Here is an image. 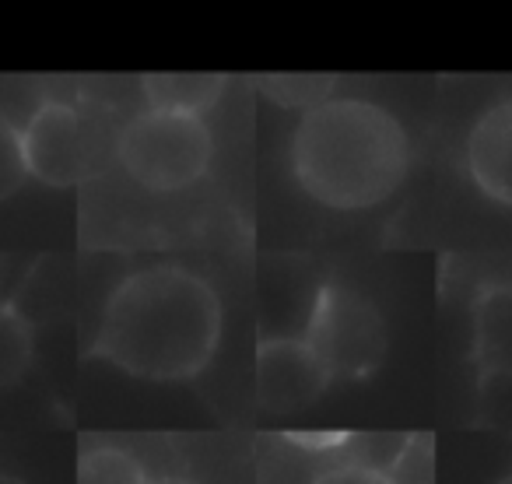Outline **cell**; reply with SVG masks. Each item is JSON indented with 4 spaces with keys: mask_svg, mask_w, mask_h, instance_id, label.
<instances>
[{
    "mask_svg": "<svg viewBox=\"0 0 512 484\" xmlns=\"http://www.w3.org/2000/svg\"><path fill=\"white\" fill-rule=\"evenodd\" d=\"M302 337L327 369L330 383L369 379L386 358V323L379 309L372 306V299L341 281H327L313 295Z\"/></svg>",
    "mask_w": 512,
    "mask_h": 484,
    "instance_id": "4",
    "label": "cell"
},
{
    "mask_svg": "<svg viewBox=\"0 0 512 484\" xmlns=\"http://www.w3.org/2000/svg\"><path fill=\"white\" fill-rule=\"evenodd\" d=\"M467 172L484 197L512 207V99L484 109L470 127Z\"/></svg>",
    "mask_w": 512,
    "mask_h": 484,
    "instance_id": "7",
    "label": "cell"
},
{
    "mask_svg": "<svg viewBox=\"0 0 512 484\" xmlns=\"http://www.w3.org/2000/svg\"><path fill=\"white\" fill-rule=\"evenodd\" d=\"M25 183H29V162H25L22 127L0 113V200L15 197Z\"/></svg>",
    "mask_w": 512,
    "mask_h": 484,
    "instance_id": "12",
    "label": "cell"
},
{
    "mask_svg": "<svg viewBox=\"0 0 512 484\" xmlns=\"http://www.w3.org/2000/svg\"><path fill=\"white\" fill-rule=\"evenodd\" d=\"M309 484H397V477L372 463H337V467L320 470Z\"/></svg>",
    "mask_w": 512,
    "mask_h": 484,
    "instance_id": "14",
    "label": "cell"
},
{
    "mask_svg": "<svg viewBox=\"0 0 512 484\" xmlns=\"http://www.w3.org/2000/svg\"><path fill=\"white\" fill-rule=\"evenodd\" d=\"M214 137L204 116L144 109L123 127L120 162L134 183L155 193H179L207 176Z\"/></svg>",
    "mask_w": 512,
    "mask_h": 484,
    "instance_id": "3",
    "label": "cell"
},
{
    "mask_svg": "<svg viewBox=\"0 0 512 484\" xmlns=\"http://www.w3.org/2000/svg\"><path fill=\"white\" fill-rule=\"evenodd\" d=\"M299 186L330 211H369L404 186L411 137L369 99H327L306 109L292 137Z\"/></svg>",
    "mask_w": 512,
    "mask_h": 484,
    "instance_id": "2",
    "label": "cell"
},
{
    "mask_svg": "<svg viewBox=\"0 0 512 484\" xmlns=\"http://www.w3.org/2000/svg\"><path fill=\"white\" fill-rule=\"evenodd\" d=\"M78 484H151L144 463L123 446L95 442L78 456Z\"/></svg>",
    "mask_w": 512,
    "mask_h": 484,
    "instance_id": "10",
    "label": "cell"
},
{
    "mask_svg": "<svg viewBox=\"0 0 512 484\" xmlns=\"http://www.w3.org/2000/svg\"><path fill=\"white\" fill-rule=\"evenodd\" d=\"M0 484H29V481H22V477H15V474H0Z\"/></svg>",
    "mask_w": 512,
    "mask_h": 484,
    "instance_id": "16",
    "label": "cell"
},
{
    "mask_svg": "<svg viewBox=\"0 0 512 484\" xmlns=\"http://www.w3.org/2000/svg\"><path fill=\"white\" fill-rule=\"evenodd\" d=\"M221 341V299L176 264L134 271L99 316L92 355L148 383H186L211 365Z\"/></svg>",
    "mask_w": 512,
    "mask_h": 484,
    "instance_id": "1",
    "label": "cell"
},
{
    "mask_svg": "<svg viewBox=\"0 0 512 484\" xmlns=\"http://www.w3.org/2000/svg\"><path fill=\"white\" fill-rule=\"evenodd\" d=\"M151 484H197L193 477H183V474H165V477H155Z\"/></svg>",
    "mask_w": 512,
    "mask_h": 484,
    "instance_id": "15",
    "label": "cell"
},
{
    "mask_svg": "<svg viewBox=\"0 0 512 484\" xmlns=\"http://www.w3.org/2000/svg\"><path fill=\"white\" fill-rule=\"evenodd\" d=\"M470 351L484 383L512 379V285H491L477 295Z\"/></svg>",
    "mask_w": 512,
    "mask_h": 484,
    "instance_id": "8",
    "label": "cell"
},
{
    "mask_svg": "<svg viewBox=\"0 0 512 484\" xmlns=\"http://www.w3.org/2000/svg\"><path fill=\"white\" fill-rule=\"evenodd\" d=\"M260 88L271 95L281 106H320V102L330 99V88L334 81L330 78H299V74H285V78H260Z\"/></svg>",
    "mask_w": 512,
    "mask_h": 484,
    "instance_id": "13",
    "label": "cell"
},
{
    "mask_svg": "<svg viewBox=\"0 0 512 484\" xmlns=\"http://www.w3.org/2000/svg\"><path fill=\"white\" fill-rule=\"evenodd\" d=\"M225 78L218 74H151L141 81L148 109H169V113L204 116L218 102Z\"/></svg>",
    "mask_w": 512,
    "mask_h": 484,
    "instance_id": "9",
    "label": "cell"
},
{
    "mask_svg": "<svg viewBox=\"0 0 512 484\" xmlns=\"http://www.w3.org/2000/svg\"><path fill=\"white\" fill-rule=\"evenodd\" d=\"M36 337L15 302H0V390H11L29 372Z\"/></svg>",
    "mask_w": 512,
    "mask_h": 484,
    "instance_id": "11",
    "label": "cell"
},
{
    "mask_svg": "<svg viewBox=\"0 0 512 484\" xmlns=\"http://www.w3.org/2000/svg\"><path fill=\"white\" fill-rule=\"evenodd\" d=\"M29 176L46 186H78L95 169V141L85 116L67 102H43L22 127Z\"/></svg>",
    "mask_w": 512,
    "mask_h": 484,
    "instance_id": "5",
    "label": "cell"
},
{
    "mask_svg": "<svg viewBox=\"0 0 512 484\" xmlns=\"http://www.w3.org/2000/svg\"><path fill=\"white\" fill-rule=\"evenodd\" d=\"M330 376L306 337H264L253 355V400L264 411H302L327 393Z\"/></svg>",
    "mask_w": 512,
    "mask_h": 484,
    "instance_id": "6",
    "label": "cell"
},
{
    "mask_svg": "<svg viewBox=\"0 0 512 484\" xmlns=\"http://www.w3.org/2000/svg\"><path fill=\"white\" fill-rule=\"evenodd\" d=\"M495 484H512V470H509V474H502V477H498Z\"/></svg>",
    "mask_w": 512,
    "mask_h": 484,
    "instance_id": "17",
    "label": "cell"
}]
</instances>
